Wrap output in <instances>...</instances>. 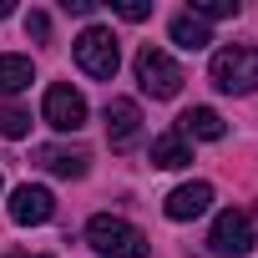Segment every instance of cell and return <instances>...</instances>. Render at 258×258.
Masks as SVG:
<instances>
[{
	"instance_id": "cell-1",
	"label": "cell",
	"mask_w": 258,
	"mask_h": 258,
	"mask_svg": "<svg viewBox=\"0 0 258 258\" xmlns=\"http://www.w3.org/2000/svg\"><path fill=\"white\" fill-rule=\"evenodd\" d=\"M86 243L106 258H147V238L142 228H132L126 218H111V213H96L86 223Z\"/></svg>"
},
{
	"instance_id": "cell-2",
	"label": "cell",
	"mask_w": 258,
	"mask_h": 258,
	"mask_svg": "<svg viewBox=\"0 0 258 258\" xmlns=\"http://www.w3.org/2000/svg\"><path fill=\"white\" fill-rule=\"evenodd\" d=\"M208 76H213L218 91H233V96L258 91V46H223V51L213 56Z\"/></svg>"
},
{
	"instance_id": "cell-3",
	"label": "cell",
	"mask_w": 258,
	"mask_h": 258,
	"mask_svg": "<svg viewBox=\"0 0 258 258\" xmlns=\"http://www.w3.org/2000/svg\"><path fill=\"white\" fill-rule=\"evenodd\" d=\"M76 66L91 76V81H111L116 66H121V51H116V36L106 26H86L76 36Z\"/></svg>"
},
{
	"instance_id": "cell-4",
	"label": "cell",
	"mask_w": 258,
	"mask_h": 258,
	"mask_svg": "<svg viewBox=\"0 0 258 258\" xmlns=\"http://www.w3.org/2000/svg\"><path fill=\"white\" fill-rule=\"evenodd\" d=\"M137 81H142V91L152 96V101H172L177 91H182V66L167 56V51H157V46H142L137 51Z\"/></svg>"
},
{
	"instance_id": "cell-5",
	"label": "cell",
	"mask_w": 258,
	"mask_h": 258,
	"mask_svg": "<svg viewBox=\"0 0 258 258\" xmlns=\"http://www.w3.org/2000/svg\"><path fill=\"white\" fill-rule=\"evenodd\" d=\"M41 116L56 126V132H81V126H86V96H81L76 86L56 81V86L46 91V101H41Z\"/></svg>"
},
{
	"instance_id": "cell-6",
	"label": "cell",
	"mask_w": 258,
	"mask_h": 258,
	"mask_svg": "<svg viewBox=\"0 0 258 258\" xmlns=\"http://www.w3.org/2000/svg\"><path fill=\"white\" fill-rule=\"evenodd\" d=\"M213 253H223V258H243L248 248H253V218L248 213H238V208H228V213H218V223H213Z\"/></svg>"
},
{
	"instance_id": "cell-7",
	"label": "cell",
	"mask_w": 258,
	"mask_h": 258,
	"mask_svg": "<svg viewBox=\"0 0 258 258\" xmlns=\"http://www.w3.org/2000/svg\"><path fill=\"white\" fill-rule=\"evenodd\" d=\"M142 132V106L137 101H126V96H111L106 101V142L121 152V147H132Z\"/></svg>"
},
{
	"instance_id": "cell-8",
	"label": "cell",
	"mask_w": 258,
	"mask_h": 258,
	"mask_svg": "<svg viewBox=\"0 0 258 258\" xmlns=\"http://www.w3.org/2000/svg\"><path fill=\"white\" fill-rule=\"evenodd\" d=\"M51 213H56V198L46 192V187H16L11 192V223H21V228H41V223H51Z\"/></svg>"
},
{
	"instance_id": "cell-9",
	"label": "cell",
	"mask_w": 258,
	"mask_h": 258,
	"mask_svg": "<svg viewBox=\"0 0 258 258\" xmlns=\"http://www.w3.org/2000/svg\"><path fill=\"white\" fill-rule=\"evenodd\" d=\"M208 203H213V187H208V182H182V187H172V192H167L162 213H167L172 223H187V218L208 213Z\"/></svg>"
},
{
	"instance_id": "cell-10",
	"label": "cell",
	"mask_w": 258,
	"mask_h": 258,
	"mask_svg": "<svg viewBox=\"0 0 258 258\" xmlns=\"http://www.w3.org/2000/svg\"><path fill=\"white\" fill-rule=\"evenodd\" d=\"M177 132L182 137H198V142H223V116L213 111V106H187L182 116H177Z\"/></svg>"
},
{
	"instance_id": "cell-11",
	"label": "cell",
	"mask_w": 258,
	"mask_h": 258,
	"mask_svg": "<svg viewBox=\"0 0 258 258\" xmlns=\"http://www.w3.org/2000/svg\"><path fill=\"white\" fill-rule=\"evenodd\" d=\"M36 162L46 167V172H56V177H86V152L81 147H36Z\"/></svg>"
},
{
	"instance_id": "cell-12",
	"label": "cell",
	"mask_w": 258,
	"mask_h": 258,
	"mask_svg": "<svg viewBox=\"0 0 258 258\" xmlns=\"http://www.w3.org/2000/svg\"><path fill=\"white\" fill-rule=\"evenodd\" d=\"M187 162H192V147H187L182 132H162V137L152 142V167L172 172V167H187Z\"/></svg>"
},
{
	"instance_id": "cell-13",
	"label": "cell",
	"mask_w": 258,
	"mask_h": 258,
	"mask_svg": "<svg viewBox=\"0 0 258 258\" xmlns=\"http://www.w3.org/2000/svg\"><path fill=\"white\" fill-rule=\"evenodd\" d=\"M31 81H36V71H31L26 56H0V96H16V91H26Z\"/></svg>"
},
{
	"instance_id": "cell-14",
	"label": "cell",
	"mask_w": 258,
	"mask_h": 258,
	"mask_svg": "<svg viewBox=\"0 0 258 258\" xmlns=\"http://www.w3.org/2000/svg\"><path fill=\"white\" fill-rule=\"evenodd\" d=\"M172 41H177L182 51H203L213 36H208V26H203L198 16H187V11H182V16H172Z\"/></svg>"
},
{
	"instance_id": "cell-15",
	"label": "cell",
	"mask_w": 258,
	"mask_h": 258,
	"mask_svg": "<svg viewBox=\"0 0 258 258\" xmlns=\"http://www.w3.org/2000/svg\"><path fill=\"white\" fill-rule=\"evenodd\" d=\"M26 132H31V111L0 106V137H26Z\"/></svg>"
},
{
	"instance_id": "cell-16",
	"label": "cell",
	"mask_w": 258,
	"mask_h": 258,
	"mask_svg": "<svg viewBox=\"0 0 258 258\" xmlns=\"http://www.w3.org/2000/svg\"><path fill=\"white\" fill-rule=\"evenodd\" d=\"M187 16H198V21H228V16H238V6H233V0H192Z\"/></svg>"
},
{
	"instance_id": "cell-17",
	"label": "cell",
	"mask_w": 258,
	"mask_h": 258,
	"mask_svg": "<svg viewBox=\"0 0 258 258\" xmlns=\"http://www.w3.org/2000/svg\"><path fill=\"white\" fill-rule=\"evenodd\" d=\"M111 11H116L121 21H147V16H152V0H111Z\"/></svg>"
},
{
	"instance_id": "cell-18",
	"label": "cell",
	"mask_w": 258,
	"mask_h": 258,
	"mask_svg": "<svg viewBox=\"0 0 258 258\" xmlns=\"http://www.w3.org/2000/svg\"><path fill=\"white\" fill-rule=\"evenodd\" d=\"M26 31H31L36 41H46V36H51V21H46L41 11H31V16H26Z\"/></svg>"
},
{
	"instance_id": "cell-19",
	"label": "cell",
	"mask_w": 258,
	"mask_h": 258,
	"mask_svg": "<svg viewBox=\"0 0 258 258\" xmlns=\"http://www.w3.org/2000/svg\"><path fill=\"white\" fill-rule=\"evenodd\" d=\"M61 11H66V16H91L96 6H91V0H61Z\"/></svg>"
},
{
	"instance_id": "cell-20",
	"label": "cell",
	"mask_w": 258,
	"mask_h": 258,
	"mask_svg": "<svg viewBox=\"0 0 258 258\" xmlns=\"http://www.w3.org/2000/svg\"><path fill=\"white\" fill-rule=\"evenodd\" d=\"M0 16H11V0H0Z\"/></svg>"
},
{
	"instance_id": "cell-21",
	"label": "cell",
	"mask_w": 258,
	"mask_h": 258,
	"mask_svg": "<svg viewBox=\"0 0 258 258\" xmlns=\"http://www.w3.org/2000/svg\"><path fill=\"white\" fill-rule=\"evenodd\" d=\"M11 258H26V253H11Z\"/></svg>"
}]
</instances>
